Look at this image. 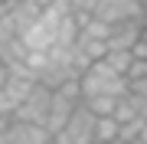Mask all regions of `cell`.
<instances>
[{"label":"cell","instance_id":"3","mask_svg":"<svg viewBox=\"0 0 147 144\" xmlns=\"http://www.w3.org/2000/svg\"><path fill=\"white\" fill-rule=\"evenodd\" d=\"M95 20L108 23V26H118V23H141L144 20V7L141 0H98L95 7Z\"/></svg>","mask_w":147,"mask_h":144},{"label":"cell","instance_id":"6","mask_svg":"<svg viewBox=\"0 0 147 144\" xmlns=\"http://www.w3.org/2000/svg\"><path fill=\"white\" fill-rule=\"evenodd\" d=\"M141 23H118V26H111L108 33V49H124V53H131V49L137 46V39H141Z\"/></svg>","mask_w":147,"mask_h":144},{"label":"cell","instance_id":"12","mask_svg":"<svg viewBox=\"0 0 147 144\" xmlns=\"http://www.w3.org/2000/svg\"><path fill=\"white\" fill-rule=\"evenodd\" d=\"M137 144H147V121H144V128H141V134H137Z\"/></svg>","mask_w":147,"mask_h":144},{"label":"cell","instance_id":"2","mask_svg":"<svg viewBox=\"0 0 147 144\" xmlns=\"http://www.w3.org/2000/svg\"><path fill=\"white\" fill-rule=\"evenodd\" d=\"M95 121L98 118L79 101V108L72 112V118L62 124V131L53 134V144H92L95 141Z\"/></svg>","mask_w":147,"mask_h":144},{"label":"cell","instance_id":"13","mask_svg":"<svg viewBox=\"0 0 147 144\" xmlns=\"http://www.w3.org/2000/svg\"><path fill=\"white\" fill-rule=\"evenodd\" d=\"M141 26H144V23H141ZM141 43H144V46H147V26H144V30H141Z\"/></svg>","mask_w":147,"mask_h":144},{"label":"cell","instance_id":"5","mask_svg":"<svg viewBox=\"0 0 147 144\" xmlns=\"http://www.w3.org/2000/svg\"><path fill=\"white\" fill-rule=\"evenodd\" d=\"M0 144H53V134H49L42 124H30V121H13L7 124V131L0 134Z\"/></svg>","mask_w":147,"mask_h":144},{"label":"cell","instance_id":"4","mask_svg":"<svg viewBox=\"0 0 147 144\" xmlns=\"http://www.w3.org/2000/svg\"><path fill=\"white\" fill-rule=\"evenodd\" d=\"M49 98H53V89H46V85H33L30 89V95L20 101V108L13 112L16 121H30V124H42L46 128V115H49Z\"/></svg>","mask_w":147,"mask_h":144},{"label":"cell","instance_id":"9","mask_svg":"<svg viewBox=\"0 0 147 144\" xmlns=\"http://www.w3.org/2000/svg\"><path fill=\"white\" fill-rule=\"evenodd\" d=\"M69 7H72V13H79V16H92L95 7H98V0H69Z\"/></svg>","mask_w":147,"mask_h":144},{"label":"cell","instance_id":"11","mask_svg":"<svg viewBox=\"0 0 147 144\" xmlns=\"http://www.w3.org/2000/svg\"><path fill=\"white\" fill-rule=\"evenodd\" d=\"M7 82H10V69H7V66H3V62H0V89H3V85H7Z\"/></svg>","mask_w":147,"mask_h":144},{"label":"cell","instance_id":"7","mask_svg":"<svg viewBox=\"0 0 147 144\" xmlns=\"http://www.w3.org/2000/svg\"><path fill=\"white\" fill-rule=\"evenodd\" d=\"M118 134H121V124H118L115 115H105V118H98V121H95V141H101V144H115Z\"/></svg>","mask_w":147,"mask_h":144},{"label":"cell","instance_id":"15","mask_svg":"<svg viewBox=\"0 0 147 144\" xmlns=\"http://www.w3.org/2000/svg\"><path fill=\"white\" fill-rule=\"evenodd\" d=\"M141 7H144V13H147V0H141Z\"/></svg>","mask_w":147,"mask_h":144},{"label":"cell","instance_id":"1","mask_svg":"<svg viewBox=\"0 0 147 144\" xmlns=\"http://www.w3.org/2000/svg\"><path fill=\"white\" fill-rule=\"evenodd\" d=\"M79 89H82V98H92V95H115V98H121L127 92V79L118 75L105 59H98V62H92L79 75Z\"/></svg>","mask_w":147,"mask_h":144},{"label":"cell","instance_id":"10","mask_svg":"<svg viewBox=\"0 0 147 144\" xmlns=\"http://www.w3.org/2000/svg\"><path fill=\"white\" fill-rule=\"evenodd\" d=\"M127 92H134V95L147 98V75H144V79H134V82H127Z\"/></svg>","mask_w":147,"mask_h":144},{"label":"cell","instance_id":"16","mask_svg":"<svg viewBox=\"0 0 147 144\" xmlns=\"http://www.w3.org/2000/svg\"><path fill=\"white\" fill-rule=\"evenodd\" d=\"M92 144H101V141H92Z\"/></svg>","mask_w":147,"mask_h":144},{"label":"cell","instance_id":"14","mask_svg":"<svg viewBox=\"0 0 147 144\" xmlns=\"http://www.w3.org/2000/svg\"><path fill=\"white\" fill-rule=\"evenodd\" d=\"M115 144H137V141H124V138H118V141H115Z\"/></svg>","mask_w":147,"mask_h":144},{"label":"cell","instance_id":"8","mask_svg":"<svg viewBox=\"0 0 147 144\" xmlns=\"http://www.w3.org/2000/svg\"><path fill=\"white\" fill-rule=\"evenodd\" d=\"M105 62H108V66H111V69H115L118 75H124V79H127V69H131L134 56H131V53H124V49H108Z\"/></svg>","mask_w":147,"mask_h":144}]
</instances>
